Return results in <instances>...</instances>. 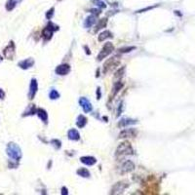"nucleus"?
I'll use <instances>...</instances> for the list:
<instances>
[{
	"instance_id": "f257e3e1",
	"label": "nucleus",
	"mask_w": 195,
	"mask_h": 195,
	"mask_svg": "<svg viewBox=\"0 0 195 195\" xmlns=\"http://www.w3.org/2000/svg\"><path fill=\"white\" fill-rule=\"evenodd\" d=\"M6 152H7V155L15 162L20 161V159L22 158L21 148H20V146L18 144H16V143H14V142L8 143V145L6 147Z\"/></svg>"
},
{
	"instance_id": "f03ea898",
	"label": "nucleus",
	"mask_w": 195,
	"mask_h": 195,
	"mask_svg": "<svg viewBox=\"0 0 195 195\" xmlns=\"http://www.w3.org/2000/svg\"><path fill=\"white\" fill-rule=\"evenodd\" d=\"M133 154H134V149L133 147H132L131 143L128 142H124L118 145L115 155L117 158H123V157H126L129 155H133Z\"/></svg>"
},
{
	"instance_id": "7ed1b4c3",
	"label": "nucleus",
	"mask_w": 195,
	"mask_h": 195,
	"mask_svg": "<svg viewBox=\"0 0 195 195\" xmlns=\"http://www.w3.org/2000/svg\"><path fill=\"white\" fill-rule=\"evenodd\" d=\"M113 50H114V46H113L112 43L107 42L104 45V47L102 48V50H101V52H100V54L98 55V61H99V62L102 61V60L107 58L108 55H110V54L113 52Z\"/></svg>"
},
{
	"instance_id": "20e7f679",
	"label": "nucleus",
	"mask_w": 195,
	"mask_h": 195,
	"mask_svg": "<svg viewBox=\"0 0 195 195\" xmlns=\"http://www.w3.org/2000/svg\"><path fill=\"white\" fill-rule=\"evenodd\" d=\"M120 61L117 57H113L109 60H107L104 65V73H107L108 71L113 70L116 67H118Z\"/></svg>"
},
{
	"instance_id": "39448f33",
	"label": "nucleus",
	"mask_w": 195,
	"mask_h": 195,
	"mask_svg": "<svg viewBox=\"0 0 195 195\" xmlns=\"http://www.w3.org/2000/svg\"><path fill=\"white\" fill-rule=\"evenodd\" d=\"M59 27H57V25H54L53 24H49L47 27H46L42 31V37L44 38L45 40H49L51 39V37L53 35V32L55 30H58Z\"/></svg>"
},
{
	"instance_id": "423d86ee",
	"label": "nucleus",
	"mask_w": 195,
	"mask_h": 195,
	"mask_svg": "<svg viewBox=\"0 0 195 195\" xmlns=\"http://www.w3.org/2000/svg\"><path fill=\"white\" fill-rule=\"evenodd\" d=\"M3 54H4L5 58H7V59H9V60H13L14 56H15V54H16L15 43H14L13 41H11V42L9 43V45H8L7 47L4 49Z\"/></svg>"
},
{
	"instance_id": "0eeeda50",
	"label": "nucleus",
	"mask_w": 195,
	"mask_h": 195,
	"mask_svg": "<svg viewBox=\"0 0 195 195\" xmlns=\"http://www.w3.org/2000/svg\"><path fill=\"white\" fill-rule=\"evenodd\" d=\"M128 182H119L115 183L113 185V187L111 188L110 193L111 194H121L123 193V191L125 190L126 187H128Z\"/></svg>"
},
{
	"instance_id": "6e6552de",
	"label": "nucleus",
	"mask_w": 195,
	"mask_h": 195,
	"mask_svg": "<svg viewBox=\"0 0 195 195\" xmlns=\"http://www.w3.org/2000/svg\"><path fill=\"white\" fill-rule=\"evenodd\" d=\"M135 169V164L130 160H127V161H125L124 163L122 164V166L120 167V172L119 173L121 175H124V174H127V173H130Z\"/></svg>"
},
{
	"instance_id": "1a4fd4ad",
	"label": "nucleus",
	"mask_w": 195,
	"mask_h": 195,
	"mask_svg": "<svg viewBox=\"0 0 195 195\" xmlns=\"http://www.w3.org/2000/svg\"><path fill=\"white\" fill-rule=\"evenodd\" d=\"M79 105H81V107L83 108V110H84L86 113L91 112L92 109H93V107H92L90 101H88V100L84 97H82L79 99Z\"/></svg>"
},
{
	"instance_id": "9d476101",
	"label": "nucleus",
	"mask_w": 195,
	"mask_h": 195,
	"mask_svg": "<svg viewBox=\"0 0 195 195\" xmlns=\"http://www.w3.org/2000/svg\"><path fill=\"white\" fill-rule=\"evenodd\" d=\"M55 71H56V73L58 74V75H61V76L67 75V74L69 73V71H70V65H67V64L60 65L59 67H56Z\"/></svg>"
},
{
	"instance_id": "9b49d317",
	"label": "nucleus",
	"mask_w": 195,
	"mask_h": 195,
	"mask_svg": "<svg viewBox=\"0 0 195 195\" xmlns=\"http://www.w3.org/2000/svg\"><path fill=\"white\" fill-rule=\"evenodd\" d=\"M37 90H38V83H37V80L31 79L30 85H29V93H28V98H29V100L33 99Z\"/></svg>"
},
{
	"instance_id": "f8f14e48",
	"label": "nucleus",
	"mask_w": 195,
	"mask_h": 195,
	"mask_svg": "<svg viewBox=\"0 0 195 195\" xmlns=\"http://www.w3.org/2000/svg\"><path fill=\"white\" fill-rule=\"evenodd\" d=\"M137 136V131L135 129H126L119 134V139H127V137H134Z\"/></svg>"
},
{
	"instance_id": "ddd939ff",
	"label": "nucleus",
	"mask_w": 195,
	"mask_h": 195,
	"mask_svg": "<svg viewBox=\"0 0 195 195\" xmlns=\"http://www.w3.org/2000/svg\"><path fill=\"white\" fill-rule=\"evenodd\" d=\"M34 65V60L31 58H28L27 60H24V61H21L19 62V67L22 68V69H28Z\"/></svg>"
},
{
	"instance_id": "4468645a",
	"label": "nucleus",
	"mask_w": 195,
	"mask_h": 195,
	"mask_svg": "<svg viewBox=\"0 0 195 195\" xmlns=\"http://www.w3.org/2000/svg\"><path fill=\"white\" fill-rule=\"evenodd\" d=\"M122 87H123V83L122 82L117 81V82L114 83L112 91H111V94H110V100H112L113 98L116 96L117 93H118V92L122 89Z\"/></svg>"
},
{
	"instance_id": "2eb2a0df",
	"label": "nucleus",
	"mask_w": 195,
	"mask_h": 195,
	"mask_svg": "<svg viewBox=\"0 0 195 195\" xmlns=\"http://www.w3.org/2000/svg\"><path fill=\"white\" fill-rule=\"evenodd\" d=\"M80 161H81L83 164L88 165V166H92L97 163L96 158H95V157H92V156H83L80 158Z\"/></svg>"
},
{
	"instance_id": "dca6fc26",
	"label": "nucleus",
	"mask_w": 195,
	"mask_h": 195,
	"mask_svg": "<svg viewBox=\"0 0 195 195\" xmlns=\"http://www.w3.org/2000/svg\"><path fill=\"white\" fill-rule=\"evenodd\" d=\"M67 136H68V139L72 140H78L80 139V135L76 129H71V130L68 131Z\"/></svg>"
},
{
	"instance_id": "f3484780",
	"label": "nucleus",
	"mask_w": 195,
	"mask_h": 195,
	"mask_svg": "<svg viewBox=\"0 0 195 195\" xmlns=\"http://www.w3.org/2000/svg\"><path fill=\"white\" fill-rule=\"evenodd\" d=\"M36 113H37V115H38V117L42 120V121H44L45 123L47 122V120H48V113H47V111H46L45 109H43V108H38L37 111H36Z\"/></svg>"
},
{
	"instance_id": "a211bd4d",
	"label": "nucleus",
	"mask_w": 195,
	"mask_h": 195,
	"mask_svg": "<svg viewBox=\"0 0 195 195\" xmlns=\"http://www.w3.org/2000/svg\"><path fill=\"white\" fill-rule=\"evenodd\" d=\"M110 37H112V33H111L109 30H105L100 33L99 37H98V40H99L100 42H102V41H105V39L110 38Z\"/></svg>"
},
{
	"instance_id": "6ab92c4d",
	"label": "nucleus",
	"mask_w": 195,
	"mask_h": 195,
	"mask_svg": "<svg viewBox=\"0 0 195 195\" xmlns=\"http://www.w3.org/2000/svg\"><path fill=\"white\" fill-rule=\"evenodd\" d=\"M95 22H96V17H95V16H89L88 18L85 20L84 27H85L86 28L91 27L92 25L95 24Z\"/></svg>"
},
{
	"instance_id": "aec40b11",
	"label": "nucleus",
	"mask_w": 195,
	"mask_h": 195,
	"mask_svg": "<svg viewBox=\"0 0 195 195\" xmlns=\"http://www.w3.org/2000/svg\"><path fill=\"white\" fill-rule=\"evenodd\" d=\"M135 123H137L136 120L124 118V119H122L121 121H119L118 126H119V127H126L127 125H132V124H135Z\"/></svg>"
},
{
	"instance_id": "412c9836",
	"label": "nucleus",
	"mask_w": 195,
	"mask_h": 195,
	"mask_svg": "<svg viewBox=\"0 0 195 195\" xmlns=\"http://www.w3.org/2000/svg\"><path fill=\"white\" fill-rule=\"evenodd\" d=\"M77 126L79 128H83L85 127L86 124H87V118L84 115H79L78 118H77V122H76Z\"/></svg>"
},
{
	"instance_id": "4be33fe9",
	"label": "nucleus",
	"mask_w": 195,
	"mask_h": 195,
	"mask_svg": "<svg viewBox=\"0 0 195 195\" xmlns=\"http://www.w3.org/2000/svg\"><path fill=\"white\" fill-rule=\"evenodd\" d=\"M37 109L35 108L33 105H30L29 107L27 108V110L25 111V113L22 114V116H28V115H33V114L36 113Z\"/></svg>"
},
{
	"instance_id": "5701e85b",
	"label": "nucleus",
	"mask_w": 195,
	"mask_h": 195,
	"mask_svg": "<svg viewBox=\"0 0 195 195\" xmlns=\"http://www.w3.org/2000/svg\"><path fill=\"white\" fill-rule=\"evenodd\" d=\"M77 175H79V176H81L83 177H90V172H89L87 169L81 168L77 170Z\"/></svg>"
},
{
	"instance_id": "b1692460",
	"label": "nucleus",
	"mask_w": 195,
	"mask_h": 195,
	"mask_svg": "<svg viewBox=\"0 0 195 195\" xmlns=\"http://www.w3.org/2000/svg\"><path fill=\"white\" fill-rule=\"evenodd\" d=\"M124 71H125V67H121L118 71H116L115 75H114V81L115 82L119 81V80L122 78L123 74H124Z\"/></svg>"
},
{
	"instance_id": "393cba45",
	"label": "nucleus",
	"mask_w": 195,
	"mask_h": 195,
	"mask_svg": "<svg viewBox=\"0 0 195 195\" xmlns=\"http://www.w3.org/2000/svg\"><path fill=\"white\" fill-rule=\"evenodd\" d=\"M18 2H19V0H9V1L7 2V4H6V9L8 11L13 10L14 8L16 7V5H17Z\"/></svg>"
},
{
	"instance_id": "a878e982",
	"label": "nucleus",
	"mask_w": 195,
	"mask_h": 195,
	"mask_svg": "<svg viewBox=\"0 0 195 195\" xmlns=\"http://www.w3.org/2000/svg\"><path fill=\"white\" fill-rule=\"evenodd\" d=\"M107 19H102L101 21L99 22V24L97 25L96 29H95V31H98V30L101 29V28L105 27V25H107Z\"/></svg>"
},
{
	"instance_id": "bb28decb",
	"label": "nucleus",
	"mask_w": 195,
	"mask_h": 195,
	"mask_svg": "<svg viewBox=\"0 0 195 195\" xmlns=\"http://www.w3.org/2000/svg\"><path fill=\"white\" fill-rule=\"evenodd\" d=\"M49 96H50V99L51 100H56V99H59L60 98V94L57 92L56 90H51L50 94H49Z\"/></svg>"
},
{
	"instance_id": "cd10ccee",
	"label": "nucleus",
	"mask_w": 195,
	"mask_h": 195,
	"mask_svg": "<svg viewBox=\"0 0 195 195\" xmlns=\"http://www.w3.org/2000/svg\"><path fill=\"white\" fill-rule=\"evenodd\" d=\"M136 49V47L135 46H131V47H125V48H121V49H119V52L120 53H129V52H131V51H133V50H135Z\"/></svg>"
},
{
	"instance_id": "c85d7f7f",
	"label": "nucleus",
	"mask_w": 195,
	"mask_h": 195,
	"mask_svg": "<svg viewBox=\"0 0 195 195\" xmlns=\"http://www.w3.org/2000/svg\"><path fill=\"white\" fill-rule=\"evenodd\" d=\"M51 143H52V144L54 145V147L57 148V149L61 148V146H62V143L59 140H51Z\"/></svg>"
},
{
	"instance_id": "c756f323",
	"label": "nucleus",
	"mask_w": 195,
	"mask_h": 195,
	"mask_svg": "<svg viewBox=\"0 0 195 195\" xmlns=\"http://www.w3.org/2000/svg\"><path fill=\"white\" fill-rule=\"evenodd\" d=\"M53 11H54V8H52V9H51V10L47 13V15H46V18H47V19H51V18H52L53 13H54Z\"/></svg>"
},
{
	"instance_id": "7c9ffc66",
	"label": "nucleus",
	"mask_w": 195,
	"mask_h": 195,
	"mask_svg": "<svg viewBox=\"0 0 195 195\" xmlns=\"http://www.w3.org/2000/svg\"><path fill=\"white\" fill-rule=\"evenodd\" d=\"M4 98H5V93H4V91L2 90V89H0V99L3 100Z\"/></svg>"
},
{
	"instance_id": "2f4dec72",
	"label": "nucleus",
	"mask_w": 195,
	"mask_h": 195,
	"mask_svg": "<svg viewBox=\"0 0 195 195\" xmlns=\"http://www.w3.org/2000/svg\"><path fill=\"white\" fill-rule=\"evenodd\" d=\"M67 193H68V192H67V187H62V194H65V195H67Z\"/></svg>"
},
{
	"instance_id": "473e14b6",
	"label": "nucleus",
	"mask_w": 195,
	"mask_h": 195,
	"mask_svg": "<svg viewBox=\"0 0 195 195\" xmlns=\"http://www.w3.org/2000/svg\"><path fill=\"white\" fill-rule=\"evenodd\" d=\"M97 92H98V100H100V99H101V89L98 88Z\"/></svg>"
},
{
	"instance_id": "72a5a7b5",
	"label": "nucleus",
	"mask_w": 195,
	"mask_h": 195,
	"mask_svg": "<svg viewBox=\"0 0 195 195\" xmlns=\"http://www.w3.org/2000/svg\"><path fill=\"white\" fill-rule=\"evenodd\" d=\"M85 50H86V53H87L88 55H90V54H91V52H90V50H89V48L85 47Z\"/></svg>"
},
{
	"instance_id": "f704fd0d",
	"label": "nucleus",
	"mask_w": 195,
	"mask_h": 195,
	"mask_svg": "<svg viewBox=\"0 0 195 195\" xmlns=\"http://www.w3.org/2000/svg\"><path fill=\"white\" fill-rule=\"evenodd\" d=\"M2 60H3V59H2V57L0 56V62H2Z\"/></svg>"
}]
</instances>
